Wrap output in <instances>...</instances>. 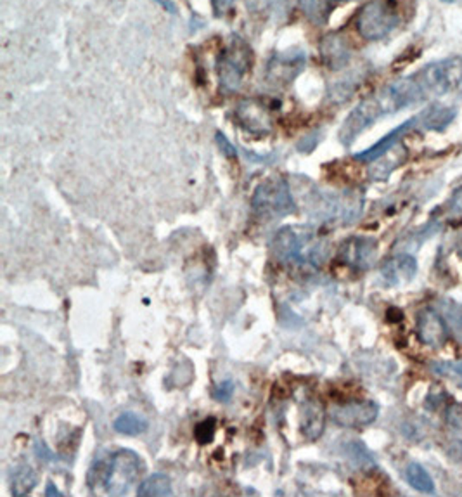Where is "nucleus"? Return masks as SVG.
<instances>
[{"mask_svg":"<svg viewBox=\"0 0 462 497\" xmlns=\"http://www.w3.org/2000/svg\"><path fill=\"white\" fill-rule=\"evenodd\" d=\"M272 253L285 265L318 267L327 257V244L312 229L283 228L272 241Z\"/></svg>","mask_w":462,"mask_h":497,"instance_id":"f257e3e1","label":"nucleus"},{"mask_svg":"<svg viewBox=\"0 0 462 497\" xmlns=\"http://www.w3.org/2000/svg\"><path fill=\"white\" fill-rule=\"evenodd\" d=\"M400 23V11L395 0H371L359 16L357 29L366 40H381Z\"/></svg>","mask_w":462,"mask_h":497,"instance_id":"f03ea898","label":"nucleus"},{"mask_svg":"<svg viewBox=\"0 0 462 497\" xmlns=\"http://www.w3.org/2000/svg\"><path fill=\"white\" fill-rule=\"evenodd\" d=\"M425 97H440L449 94L462 82V58L441 59L430 62L419 73H416Z\"/></svg>","mask_w":462,"mask_h":497,"instance_id":"7ed1b4c3","label":"nucleus"},{"mask_svg":"<svg viewBox=\"0 0 462 497\" xmlns=\"http://www.w3.org/2000/svg\"><path fill=\"white\" fill-rule=\"evenodd\" d=\"M252 205L261 219H281L296 210L289 184L283 178H270L260 184Z\"/></svg>","mask_w":462,"mask_h":497,"instance_id":"20e7f679","label":"nucleus"},{"mask_svg":"<svg viewBox=\"0 0 462 497\" xmlns=\"http://www.w3.org/2000/svg\"><path fill=\"white\" fill-rule=\"evenodd\" d=\"M144 473L143 460L128 449H121L111 456L106 491L111 496H125L139 482Z\"/></svg>","mask_w":462,"mask_h":497,"instance_id":"39448f33","label":"nucleus"},{"mask_svg":"<svg viewBox=\"0 0 462 497\" xmlns=\"http://www.w3.org/2000/svg\"><path fill=\"white\" fill-rule=\"evenodd\" d=\"M252 66V51L241 40H234L226 47L219 61L220 82L229 90H237L243 84L246 71Z\"/></svg>","mask_w":462,"mask_h":497,"instance_id":"423d86ee","label":"nucleus"},{"mask_svg":"<svg viewBox=\"0 0 462 497\" xmlns=\"http://www.w3.org/2000/svg\"><path fill=\"white\" fill-rule=\"evenodd\" d=\"M379 414V408L371 401H353L338 404L331 410V418L336 425L350 428V430H360L364 427H369L375 423Z\"/></svg>","mask_w":462,"mask_h":497,"instance_id":"0eeeda50","label":"nucleus"},{"mask_svg":"<svg viewBox=\"0 0 462 497\" xmlns=\"http://www.w3.org/2000/svg\"><path fill=\"white\" fill-rule=\"evenodd\" d=\"M383 108L377 101V97H369V99H364L351 113L350 117L345 120L343 123V128L340 132V139L342 143L345 145H350L355 141V137L366 130L371 123H375V120L379 117H383Z\"/></svg>","mask_w":462,"mask_h":497,"instance_id":"6e6552de","label":"nucleus"},{"mask_svg":"<svg viewBox=\"0 0 462 497\" xmlns=\"http://www.w3.org/2000/svg\"><path fill=\"white\" fill-rule=\"evenodd\" d=\"M377 243L371 237H351L340 248V261L355 269H369L375 262Z\"/></svg>","mask_w":462,"mask_h":497,"instance_id":"1a4fd4ad","label":"nucleus"},{"mask_svg":"<svg viewBox=\"0 0 462 497\" xmlns=\"http://www.w3.org/2000/svg\"><path fill=\"white\" fill-rule=\"evenodd\" d=\"M417 336L425 345L440 349L449 338V326L438 312L426 309L417 318Z\"/></svg>","mask_w":462,"mask_h":497,"instance_id":"9d476101","label":"nucleus"},{"mask_svg":"<svg viewBox=\"0 0 462 497\" xmlns=\"http://www.w3.org/2000/svg\"><path fill=\"white\" fill-rule=\"evenodd\" d=\"M237 120L246 130L253 134H265L272 128L270 110L259 99L243 101L237 108Z\"/></svg>","mask_w":462,"mask_h":497,"instance_id":"9b49d317","label":"nucleus"},{"mask_svg":"<svg viewBox=\"0 0 462 497\" xmlns=\"http://www.w3.org/2000/svg\"><path fill=\"white\" fill-rule=\"evenodd\" d=\"M417 274V262L412 255H397L383 263L381 277L388 286L408 285Z\"/></svg>","mask_w":462,"mask_h":497,"instance_id":"f8f14e48","label":"nucleus"},{"mask_svg":"<svg viewBox=\"0 0 462 497\" xmlns=\"http://www.w3.org/2000/svg\"><path fill=\"white\" fill-rule=\"evenodd\" d=\"M324 427H326L324 406L314 397L307 399L301 406V432L305 439L316 442L324 434Z\"/></svg>","mask_w":462,"mask_h":497,"instance_id":"ddd939ff","label":"nucleus"},{"mask_svg":"<svg viewBox=\"0 0 462 497\" xmlns=\"http://www.w3.org/2000/svg\"><path fill=\"white\" fill-rule=\"evenodd\" d=\"M416 123H417L416 117L410 118L408 121L402 123L399 128H395L393 132H390L386 137H383L377 145L369 147L367 151H364V153H360V154H357V160L366 162V163H371V162L379 160L383 154H386L390 149H393V147L397 146V145L400 143V139L404 137L405 134H407Z\"/></svg>","mask_w":462,"mask_h":497,"instance_id":"4468645a","label":"nucleus"},{"mask_svg":"<svg viewBox=\"0 0 462 497\" xmlns=\"http://www.w3.org/2000/svg\"><path fill=\"white\" fill-rule=\"evenodd\" d=\"M320 53H322V59L326 61V64L333 70L345 66L350 59L347 40L340 35L326 37L320 46Z\"/></svg>","mask_w":462,"mask_h":497,"instance_id":"2eb2a0df","label":"nucleus"},{"mask_svg":"<svg viewBox=\"0 0 462 497\" xmlns=\"http://www.w3.org/2000/svg\"><path fill=\"white\" fill-rule=\"evenodd\" d=\"M456 117V112L449 106L438 104L434 103L430 108H426L423 113H419L417 120V127H423L426 130H436L441 132L449 127V123Z\"/></svg>","mask_w":462,"mask_h":497,"instance_id":"dca6fc26","label":"nucleus"},{"mask_svg":"<svg viewBox=\"0 0 462 497\" xmlns=\"http://www.w3.org/2000/svg\"><path fill=\"white\" fill-rule=\"evenodd\" d=\"M137 496L165 497L172 496V482L165 473H154L139 484Z\"/></svg>","mask_w":462,"mask_h":497,"instance_id":"f3484780","label":"nucleus"},{"mask_svg":"<svg viewBox=\"0 0 462 497\" xmlns=\"http://www.w3.org/2000/svg\"><path fill=\"white\" fill-rule=\"evenodd\" d=\"M303 64L301 58H279L276 59L268 68V79L272 82H288L293 80L294 75L300 71Z\"/></svg>","mask_w":462,"mask_h":497,"instance_id":"a211bd4d","label":"nucleus"},{"mask_svg":"<svg viewBox=\"0 0 462 497\" xmlns=\"http://www.w3.org/2000/svg\"><path fill=\"white\" fill-rule=\"evenodd\" d=\"M116 432L121 434V435H130V437H136V435H141L144 434L149 427L147 419L144 416L141 414H136V412H123L120 414L115 419Z\"/></svg>","mask_w":462,"mask_h":497,"instance_id":"6ab92c4d","label":"nucleus"},{"mask_svg":"<svg viewBox=\"0 0 462 497\" xmlns=\"http://www.w3.org/2000/svg\"><path fill=\"white\" fill-rule=\"evenodd\" d=\"M405 480L408 482V485L419 493L425 494H433L434 482L433 478L430 476V473L423 468L417 463H410L407 469H405Z\"/></svg>","mask_w":462,"mask_h":497,"instance_id":"aec40b11","label":"nucleus"},{"mask_svg":"<svg viewBox=\"0 0 462 497\" xmlns=\"http://www.w3.org/2000/svg\"><path fill=\"white\" fill-rule=\"evenodd\" d=\"M38 478L37 473L29 465H21L12 473V494L16 497L29 496L35 489Z\"/></svg>","mask_w":462,"mask_h":497,"instance_id":"412c9836","label":"nucleus"},{"mask_svg":"<svg viewBox=\"0 0 462 497\" xmlns=\"http://www.w3.org/2000/svg\"><path fill=\"white\" fill-rule=\"evenodd\" d=\"M110 463H111V458L110 460L97 458L92 463V467L88 468L87 473V485L90 491H95L97 487H106L108 473H110Z\"/></svg>","mask_w":462,"mask_h":497,"instance_id":"4be33fe9","label":"nucleus"},{"mask_svg":"<svg viewBox=\"0 0 462 497\" xmlns=\"http://www.w3.org/2000/svg\"><path fill=\"white\" fill-rule=\"evenodd\" d=\"M441 312H443V319L447 322L449 326V331L456 335V338L462 342V305H458V303H445L441 305Z\"/></svg>","mask_w":462,"mask_h":497,"instance_id":"5701e85b","label":"nucleus"},{"mask_svg":"<svg viewBox=\"0 0 462 497\" xmlns=\"http://www.w3.org/2000/svg\"><path fill=\"white\" fill-rule=\"evenodd\" d=\"M301 7L310 20L322 21L329 11V0H301Z\"/></svg>","mask_w":462,"mask_h":497,"instance_id":"b1692460","label":"nucleus"},{"mask_svg":"<svg viewBox=\"0 0 462 497\" xmlns=\"http://www.w3.org/2000/svg\"><path fill=\"white\" fill-rule=\"evenodd\" d=\"M215 430H217V421L213 418H208V419H204L196 427L194 437H196L200 443H208V442L213 440Z\"/></svg>","mask_w":462,"mask_h":497,"instance_id":"393cba45","label":"nucleus"},{"mask_svg":"<svg viewBox=\"0 0 462 497\" xmlns=\"http://www.w3.org/2000/svg\"><path fill=\"white\" fill-rule=\"evenodd\" d=\"M445 419L447 423L458 430V432H462V404L461 402H452L447 406L445 410Z\"/></svg>","mask_w":462,"mask_h":497,"instance_id":"a878e982","label":"nucleus"},{"mask_svg":"<svg viewBox=\"0 0 462 497\" xmlns=\"http://www.w3.org/2000/svg\"><path fill=\"white\" fill-rule=\"evenodd\" d=\"M434 369H436L441 377L456 381L462 388V366H456V364H436Z\"/></svg>","mask_w":462,"mask_h":497,"instance_id":"bb28decb","label":"nucleus"},{"mask_svg":"<svg viewBox=\"0 0 462 497\" xmlns=\"http://www.w3.org/2000/svg\"><path fill=\"white\" fill-rule=\"evenodd\" d=\"M234 395V383L232 381H224L220 385L215 386L213 390V397L220 402H229Z\"/></svg>","mask_w":462,"mask_h":497,"instance_id":"cd10ccee","label":"nucleus"},{"mask_svg":"<svg viewBox=\"0 0 462 497\" xmlns=\"http://www.w3.org/2000/svg\"><path fill=\"white\" fill-rule=\"evenodd\" d=\"M445 451H447V456L450 458V461H454V463H458V465L462 467V440L449 442Z\"/></svg>","mask_w":462,"mask_h":497,"instance_id":"c85d7f7f","label":"nucleus"},{"mask_svg":"<svg viewBox=\"0 0 462 497\" xmlns=\"http://www.w3.org/2000/svg\"><path fill=\"white\" fill-rule=\"evenodd\" d=\"M35 452H37V456L40 458V460H44V461H54L56 458L53 456V452L47 449V445L44 443V442H37L35 443Z\"/></svg>","mask_w":462,"mask_h":497,"instance_id":"c756f323","label":"nucleus"},{"mask_svg":"<svg viewBox=\"0 0 462 497\" xmlns=\"http://www.w3.org/2000/svg\"><path fill=\"white\" fill-rule=\"evenodd\" d=\"M450 211L452 213H458V215H462V187H459L456 193H454V196H452V200H450Z\"/></svg>","mask_w":462,"mask_h":497,"instance_id":"7c9ffc66","label":"nucleus"},{"mask_svg":"<svg viewBox=\"0 0 462 497\" xmlns=\"http://www.w3.org/2000/svg\"><path fill=\"white\" fill-rule=\"evenodd\" d=\"M219 145L220 147H224L226 151H227V154H231V156H235V151H234V147L227 143V139L224 137V136H219Z\"/></svg>","mask_w":462,"mask_h":497,"instance_id":"2f4dec72","label":"nucleus"},{"mask_svg":"<svg viewBox=\"0 0 462 497\" xmlns=\"http://www.w3.org/2000/svg\"><path fill=\"white\" fill-rule=\"evenodd\" d=\"M45 496H62V494L59 493L58 489H56V485H54L53 482H49V484H47V491H45Z\"/></svg>","mask_w":462,"mask_h":497,"instance_id":"473e14b6","label":"nucleus"},{"mask_svg":"<svg viewBox=\"0 0 462 497\" xmlns=\"http://www.w3.org/2000/svg\"><path fill=\"white\" fill-rule=\"evenodd\" d=\"M443 4H459L462 0H441Z\"/></svg>","mask_w":462,"mask_h":497,"instance_id":"72a5a7b5","label":"nucleus"}]
</instances>
